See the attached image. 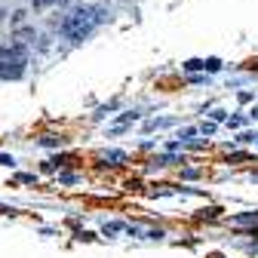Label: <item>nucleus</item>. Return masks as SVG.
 <instances>
[{
  "label": "nucleus",
  "instance_id": "f257e3e1",
  "mask_svg": "<svg viewBox=\"0 0 258 258\" xmlns=\"http://www.w3.org/2000/svg\"><path fill=\"white\" fill-rule=\"evenodd\" d=\"M99 19H102V10H74L68 19L61 22V31H64V37H68V40L80 43Z\"/></svg>",
  "mask_w": 258,
  "mask_h": 258
},
{
  "label": "nucleus",
  "instance_id": "f03ea898",
  "mask_svg": "<svg viewBox=\"0 0 258 258\" xmlns=\"http://www.w3.org/2000/svg\"><path fill=\"white\" fill-rule=\"evenodd\" d=\"M25 61H28L25 46H19V43L4 46L0 49V77L4 80H19L25 74Z\"/></svg>",
  "mask_w": 258,
  "mask_h": 258
},
{
  "label": "nucleus",
  "instance_id": "7ed1b4c3",
  "mask_svg": "<svg viewBox=\"0 0 258 258\" xmlns=\"http://www.w3.org/2000/svg\"><path fill=\"white\" fill-rule=\"evenodd\" d=\"M102 160H105V163H111V166H120L123 160H126V154H123V151H105Z\"/></svg>",
  "mask_w": 258,
  "mask_h": 258
},
{
  "label": "nucleus",
  "instance_id": "20e7f679",
  "mask_svg": "<svg viewBox=\"0 0 258 258\" xmlns=\"http://www.w3.org/2000/svg\"><path fill=\"white\" fill-rule=\"evenodd\" d=\"M184 68H187V71H200V68H203V61H200V58H190Z\"/></svg>",
  "mask_w": 258,
  "mask_h": 258
},
{
  "label": "nucleus",
  "instance_id": "39448f33",
  "mask_svg": "<svg viewBox=\"0 0 258 258\" xmlns=\"http://www.w3.org/2000/svg\"><path fill=\"white\" fill-rule=\"evenodd\" d=\"M203 68H209V71H218V68H221V61H218V58H209V61H203Z\"/></svg>",
  "mask_w": 258,
  "mask_h": 258
},
{
  "label": "nucleus",
  "instance_id": "423d86ee",
  "mask_svg": "<svg viewBox=\"0 0 258 258\" xmlns=\"http://www.w3.org/2000/svg\"><path fill=\"white\" fill-rule=\"evenodd\" d=\"M31 4H34L37 10H43V7H52V4H55V0H31Z\"/></svg>",
  "mask_w": 258,
  "mask_h": 258
},
{
  "label": "nucleus",
  "instance_id": "0eeeda50",
  "mask_svg": "<svg viewBox=\"0 0 258 258\" xmlns=\"http://www.w3.org/2000/svg\"><path fill=\"white\" fill-rule=\"evenodd\" d=\"M43 145L52 148V145H61V139H55V136H43Z\"/></svg>",
  "mask_w": 258,
  "mask_h": 258
},
{
  "label": "nucleus",
  "instance_id": "6e6552de",
  "mask_svg": "<svg viewBox=\"0 0 258 258\" xmlns=\"http://www.w3.org/2000/svg\"><path fill=\"white\" fill-rule=\"evenodd\" d=\"M120 231V224L117 221H111V224H105V234H117Z\"/></svg>",
  "mask_w": 258,
  "mask_h": 258
},
{
  "label": "nucleus",
  "instance_id": "1a4fd4ad",
  "mask_svg": "<svg viewBox=\"0 0 258 258\" xmlns=\"http://www.w3.org/2000/svg\"><path fill=\"white\" fill-rule=\"evenodd\" d=\"M0 19H4V10H0Z\"/></svg>",
  "mask_w": 258,
  "mask_h": 258
}]
</instances>
